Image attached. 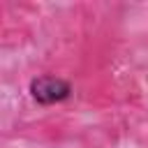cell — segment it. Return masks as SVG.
I'll list each match as a JSON object with an SVG mask.
<instances>
[{
    "mask_svg": "<svg viewBox=\"0 0 148 148\" xmlns=\"http://www.w3.org/2000/svg\"><path fill=\"white\" fill-rule=\"evenodd\" d=\"M72 95V86L60 76H39L30 81V97L37 104H58Z\"/></svg>",
    "mask_w": 148,
    "mask_h": 148,
    "instance_id": "obj_1",
    "label": "cell"
}]
</instances>
